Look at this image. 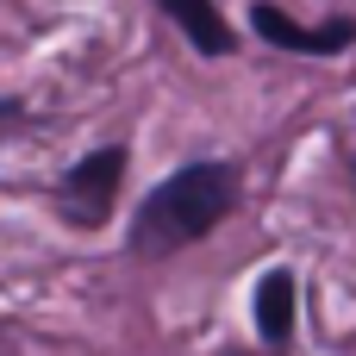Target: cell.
Here are the masks:
<instances>
[{
  "label": "cell",
  "instance_id": "1",
  "mask_svg": "<svg viewBox=\"0 0 356 356\" xmlns=\"http://www.w3.org/2000/svg\"><path fill=\"white\" fill-rule=\"evenodd\" d=\"M238 200V169L232 163H188L175 169L163 188L144 194L138 219H131V244L144 257H163V250H181L194 238H207Z\"/></svg>",
  "mask_w": 356,
  "mask_h": 356
},
{
  "label": "cell",
  "instance_id": "2",
  "mask_svg": "<svg viewBox=\"0 0 356 356\" xmlns=\"http://www.w3.org/2000/svg\"><path fill=\"white\" fill-rule=\"evenodd\" d=\"M119 181H125V144H100V150H88V156L63 175V188H56L63 219H75V225H88V232L106 225Z\"/></svg>",
  "mask_w": 356,
  "mask_h": 356
},
{
  "label": "cell",
  "instance_id": "3",
  "mask_svg": "<svg viewBox=\"0 0 356 356\" xmlns=\"http://www.w3.org/2000/svg\"><path fill=\"white\" fill-rule=\"evenodd\" d=\"M250 25H257V38H269V44H282V50H294V56H338V50H350L356 44V19H325V25H294L275 0H257V13H250Z\"/></svg>",
  "mask_w": 356,
  "mask_h": 356
},
{
  "label": "cell",
  "instance_id": "4",
  "mask_svg": "<svg viewBox=\"0 0 356 356\" xmlns=\"http://www.w3.org/2000/svg\"><path fill=\"white\" fill-rule=\"evenodd\" d=\"M156 6L188 31V44H194L200 56H232V50H238V38H232V25L219 19L213 0H156Z\"/></svg>",
  "mask_w": 356,
  "mask_h": 356
},
{
  "label": "cell",
  "instance_id": "5",
  "mask_svg": "<svg viewBox=\"0 0 356 356\" xmlns=\"http://www.w3.org/2000/svg\"><path fill=\"white\" fill-rule=\"evenodd\" d=\"M257 332L269 344H288V332H294V275L288 269H269L257 282Z\"/></svg>",
  "mask_w": 356,
  "mask_h": 356
}]
</instances>
